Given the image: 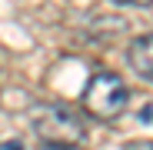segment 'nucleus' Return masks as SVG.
<instances>
[{"label": "nucleus", "mask_w": 153, "mask_h": 150, "mask_svg": "<svg viewBox=\"0 0 153 150\" xmlns=\"http://www.w3.org/2000/svg\"><path fill=\"white\" fill-rule=\"evenodd\" d=\"M33 137L43 150H76L87 140V120L67 104H43L30 113Z\"/></svg>", "instance_id": "obj_1"}, {"label": "nucleus", "mask_w": 153, "mask_h": 150, "mask_svg": "<svg viewBox=\"0 0 153 150\" xmlns=\"http://www.w3.org/2000/svg\"><path fill=\"white\" fill-rule=\"evenodd\" d=\"M130 100H133V90L126 87V80L120 73H113V70H93L90 80L83 84V93H80L83 110L93 120H103V123L120 120L130 110Z\"/></svg>", "instance_id": "obj_2"}, {"label": "nucleus", "mask_w": 153, "mask_h": 150, "mask_svg": "<svg viewBox=\"0 0 153 150\" xmlns=\"http://www.w3.org/2000/svg\"><path fill=\"white\" fill-rule=\"evenodd\" d=\"M126 63H130V70L137 77L153 84V34H143V37L130 40V47H126Z\"/></svg>", "instance_id": "obj_3"}, {"label": "nucleus", "mask_w": 153, "mask_h": 150, "mask_svg": "<svg viewBox=\"0 0 153 150\" xmlns=\"http://www.w3.org/2000/svg\"><path fill=\"white\" fill-rule=\"evenodd\" d=\"M117 7H153V0H110Z\"/></svg>", "instance_id": "obj_4"}, {"label": "nucleus", "mask_w": 153, "mask_h": 150, "mask_svg": "<svg viewBox=\"0 0 153 150\" xmlns=\"http://www.w3.org/2000/svg\"><path fill=\"white\" fill-rule=\"evenodd\" d=\"M123 150H153V140H130Z\"/></svg>", "instance_id": "obj_5"}, {"label": "nucleus", "mask_w": 153, "mask_h": 150, "mask_svg": "<svg viewBox=\"0 0 153 150\" xmlns=\"http://www.w3.org/2000/svg\"><path fill=\"white\" fill-rule=\"evenodd\" d=\"M0 150H23V143H20V140H4Z\"/></svg>", "instance_id": "obj_6"}]
</instances>
